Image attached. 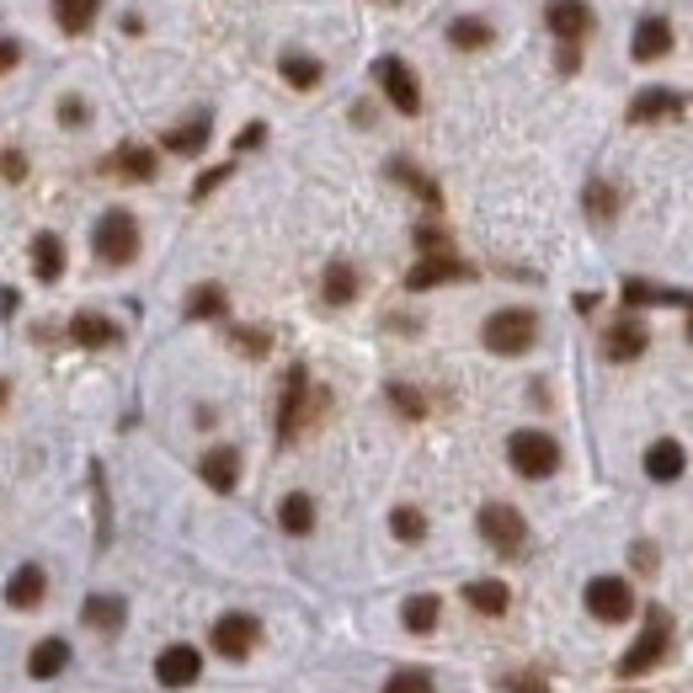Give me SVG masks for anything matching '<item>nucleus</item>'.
Here are the masks:
<instances>
[{
	"mask_svg": "<svg viewBox=\"0 0 693 693\" xmlns=\"http://www.w3.org/2000/svg\"><path fill=\"white\" fill-rule=\"evenodd\" d=\"M683 464H689V459H683V449H678L672 438H661V443L646 449V475L661 481V486H667V481H678V475H683Z\"/></svg>",
	"mask_w": 693,
	"mask_h": 693,
	"instance_id": "nucleus-19",
	"label": "nucleus"
},
{
	"mask_svg": "<svg viewBox=\"0 0 693 693\" xmlns=\"http://www.w3.org/2000/svg\"><path fill=\"white\" fill-rule=\"evenodd\" d=\"M208 128H213L208 113H198L193 123H182V128H171V134H165V150H176V155H198V150L208 145Z\"/></svg>",
	"mask_w": 693,
	"mask_h": 693,
	"instance_id": "nucleus-25",
	"label": "nucleus"
},
{
	"mask_svg": "<svg viewBox=\"0 0 693 693\" xmlns=\"http://www.w3.org/2000/svg\"><path fill=\"white\" fill-rule=\"evenodd\" d=\"M43 587H48V576H43L38 566H16L11 581H5V603H11V609H38Z\"/></svg>",
	"mask_w": 693,
	"mask_h": 693,
	"instance_id": "nucleus-17",
	"label": "nucleus"
},
{
	"mask_svg": "<svg viewBox=\"0 0 693 693\" xmlns=\"http://www.w3.org/2000/svg\"><path fill=\"white\" fill-rule=\"evenodd\" d=\"M683 91H667V85H651V91H640L635 102H630V123H661V118H678L683 113Z\"/></svg>",
	"mask_w": 693,
	"mask_h": 693,
	"instance_id": "nucleus-13",
	"label": "nucleus"
},
{
	"mask_svg": "<svg viewBox=\"0 0 693 693\" xmlns=\"http://www.w3.org/2000/svg\"><path fill=\"white\" fill-rule=\"evenodd\" d=\"M384 693H438V689H432V678H427V672L406 667V672H395V678L384 683Z\"/></svg>",
	"mask_w": 693,
	"mask_h": 693,
	"instance_id": "nucleus-34",
	"label": "nucleus"
},
{
	"mask_svg": "<svg viewBox=\"0 0 693 693\" xmlns=\"http://www.w3.org/2000/svg\"><path fill=\"white\" fill-rule=\"evenodd\" d=\"M481 336H486V347L496 358H518V353H529L533 336H539V315L533 310H496Z\"/></svg>",
	"mask_w": 693,
	"mask_h": 693,
	"instance_id": "nucleus-2",
	"label": "nucleus"
},
{
	"mask_svg": "<svg viewBox=\"0 0 693 693\" xmlns=\"http://www.w3.org/2000/svg\"><path fill=\"white\" fill-rule=\"evenodd\" d=\"M70 342H81V347H113L118 342V326L107 315H76L70 321Z\"/></svg>",
	"mask_w": 693,
	"mask_h": 693,
	"instance_id": "nucleus-22",
	"label": "nucleus"
},
{
	"mask_svg": "<svg viewBox=\"0 0 693 693\" xmlns=\"http://www.w3.org/2000/svg\"><path fill=\"white\" fill-rule=\"evenodd\" d=\"M85 624L96 630V635H118L123 630V598H85Z\"/></svg>",
	"mask_w": 693,
	"mask_h": 693,
	"instance_id": "nucleus-24",
	"label": "nucleus"
},
{
	"mask_svg": "<svg viewBox=\"0 0 693 693\" xmlns=\"http://www.w3.org/2000/svg\"><path fill=\"white\" fill-rule=\"evenodd\" d=\"M96 11H102V0H54V22L65 33H85L96 22Z\"/></svg>",
	"mask_w": 693,
	"mask_h": 693,
	"instance_id": "nucleus-26",
	"label": "nucleus"
},
{
	"mask_svg": "<svg viewBox=\"0 0 693 693\" xmlns=\"http://www.w3.org/2000/svg\"><path fill=\"white\" fill-rule=\"evenodd\" d=\"M198 672H204V656L193 646H165L161 661H155V678L165 689H187V683H198Z\"/></svg>",
	"mask_w": 693,
	"mask_h": 693,
	"instance_id": "nucleus-12",
	"label": "nucleus"
},
{
	"mask_svg": "<svg viewBox=\"0 0 693 693\" xmlns=\"http://www.w3.org/2000/svg\"><path fill=\"white\" fill-rule=\"evenodd\" d=\"M438 613H443V603H438L432 592H421V598H406L401 619H406L411 635H427V630H438Z\"/></svg>",
	"mask_w": 693,
	"mask_h": 693,
	"instance_id": "nucleus-29",
	"label": "nucleus"
},
{
	"mask_svg": "<svg viewBox=\"0 0 693 693\" xmlns=\"http://www.w3.org/2000/svg\"><path fill=\"white\" fill-rule=\"evenodd\" d=\"M304 390H310L304 368H288V379H284V406H278V443H288V438L299 432V411H304Z\"/></svg>",
	"mask_w": 693,
	"mask_h": 693,
	"instance_id": "nucleus-14",
	"label": "nucleus"
},
{
	"mask_svg": "<svg viewBox=\"0 0 693 693\" xmlns=\"http://www.w3.org/2000/svg\"><path fill=\"white\" fill-rule=\"evenodd\" d=\"M373 76H379V85H384V96L395 102V113H421V85H416V76L406 70V59H395V54H384L379 65H373Z\"/></svg>",
	"mask_w": 693,
	"mask_h": 693,
	"instance_id": "nucleus-7",
	"label": "nucleus"
},
{
	"mask_svg": "<svg viewBox=\"0 0 693 693\" xmlns=\"http://www.w3.org/2000/svg\"><path fill=\"white\" fill-rule=\"evenodd\" d=\"M278 70H284V81L293 85V91H310V85H321V59H310V54H288Z\"/></svg>",
	"mask_w": 693,
	"mask_h": 693,
	"instance_id": "nucleus-31",
	"label": "nucleus"
},
{
	"mask_svg": "<svg viewBox=\"0 0 693 693\" xmlns=\"http://www.w3.org/2000/svg\"><path fill=\"white\" fill-rule=\"evenodd\" d=\"M187 315H193V321H219V315H224V288L219 284L193 288V293H187Z\"/></svg>",
	"mask_w": 693,
	"mask_h": 693,
	"instance_id": "nucleus-30",
	"label": "nucleus"
},
{
	"mask_svg": "<svg viewBox=\"0 0 693 693\" xmlns=\"http://www.w3.org/2000/svg\"><path fill=\"white\" fill-rule=\"evenodd\" d=\"M33 267H38L43 284H59V278H65V241L43 230L38 241H33Z\"/></svg>",
	"mask_w": 693,
	"mask_h": 693,
	"instance_id": "nucleus-21",
	"label": "nucleus"
},
{
	"mask_svg": "<svg viewBox=\"0 0 693 693\" xmlns=\"http://www.w3.org/2000/svg\"><path fill=\"white\" fill-rule=\"evenodd\" d=\"M490 22H481V16H459V22H449V43L453 48H464V54H475V48H490Z\"/></svg>",
	"mask_w": 693,
	"mask_h": 693,
	"instance_id": "nucleus-27",
	"label": "nucleus"
},
{
	"mask_svg": "<svg viewBox=\"0 0 693 693\" xmlns=\"http://www.w3.org/2000/svg\"><path fill=\"white\" fill-rule=\"evenodd\" d=\"M587 613H592V619H603V624H624V619L635 613V592H630V581H619V576H598V581H587Z\"/></svg>",
	"mask_w": 693,
	"mask_h": 693,
	"instance_id": "nucleus-6",
	"label": "nucleus"
},
{
	"mask_svg": "<svg viewBox=\"0 0 693 693\" xmlns=\"http://www.w3.org/2000/svg\"><path fill=\"white\" fill-rule=\"evenodd\" d=\"M603 353H609L613 363H635V358L646 353V326H640V321H619V326H609Z\"/></svg>",
	"mask_w": 693,
	"mask_h": 693,
	"instance_id": "nucleus-15",
	"label": "nucleus"
},
{
	"mask_svg": "<svg viewBox=\"0 0 693 693\" xmlns=\"http://www.w3.org/2000/svg\"><path fill=\"white\" fill-rule=\"evenodd\" d=\"M198 475H204L219 496H224V490H235V481H241V453H235V449H208L204 464H198Z\"/></svg>",
	"mask_w": 693,
	"mask_h": 693,
	"instance_id": "nucleus-16",
	"label": "nucleus"
},
{
	"mask_svg": "<svg viewBox=\"0 0 693 693\" xmlns=\"http://www.w3.org/2000/svg\"><path fill=\"white\" fill-rule=\"evenodd\" d=\"M390 529H395V539H406V544H416V539L427 533V518H421L416 507H395V512H390Z\"/></svg>",
	"mask_w": 693,
	"mask_h": 693,
	"instance_id": "nucleus-33",
	"label": "nucleus"
},
{
	"mask_svg": "<svg viewBox=\"0 0 693 693\" xmlns=\"http://www.w3.org/2000/svg\"><path fill=\"white\" fill-rule=\"evenodd\" d=\"M613 208H619L613 187L609 182H592V187H587V213H592V219H613Z\"/></svg>",
	"mask_w": 693,
	"mask_h": 693,
	"instance_id": "nucleus-35",
	"label": "nucleus"
},
{
	"mask_svg": "<svg viewBox=\"0 0 693 693\" xmlns=\"http://www.w3.org/2000/svg\"><path fill=\"white\" fill-rule=\"evenodd\" d=\"M0 171H5V176H22V171H27V161H22V155H5V161H0Z\"/></svg>",
	"mask_w": 693,
	"mask_h": 693,
	"instance_id": "nucleus-43",
	"label": "nucleus"
},
{
	"mask_svg": "<svg viewBox=\"0 0 693 693\" xmlns=\"http://www.w3.org/2000/svg\"><path fill=\"white\" fill-rule=\"evenodd\" d=\"M278 523H284L288 533H299V539H304V533L315 529V501H310L304 490L284 496V501H278Z\"/></svg>",
	"mask_w": 693,
	"mask_h": 693,
	"instance_id": "nucleus-23",
	"label": "nucleus"
},
{
	"mask_svg": "<svg viewBox=\"0 0 693 693\" xmlns=\"http://www.w3.org/2000/svg\"><path fill=\"white\" fill-rule=\"evenodd\" d=\"M0 401H5V384H0Z\"/></svg>",
	"mask_w": 693,
	"mask_h": 693,
	"instance_id": "nucleus-44",
	"label": "nucleus"
},
{
	"mask_svg": "<svg viewBox=\"0 0 693 693\" xmlns=\"http://www.w3.org/2000/svg\"><path fill=\"white\" fill-rule=\"evenodd\" d=\"M251 646H256V619H251V613H224V619L213 624V651L224 656V661L251 656Z\"/></svg>",
	"mask_w": 693,
	"mask_h": 693,
	"instance_id": "nucleus-9",
	"label": "nucleus"
},
{
	"mask_svg": "<svg viewBox=\"0 0 693 693\" xmlns=\"http://www.w3.org/2000/svg\"><path fill=\"white\" fill-rule=\"evenodd\" d=\"M262 139H267V128H262V123H251V128H241V139H235V150H256Z\"/></svg>",
	"mask_w": 693,
	"mask_h": 693,
	"instance_id": "nucleus-41",
	"label": "nucleus"
},
{
	"mask_svg": "<svg viewBox=\"0 0 693 693\" xmlns=\"http://www.w3.org/2000/svg\"><path fill=\"white\" fill-rule=\"evenodd\" d=\"M353 293H358V273L347 262H336L326 273V304H353Z\"/></svg>",
	"mask_w": 693,
	"mask_h": 693,
	"instance_id": "nucleus-32",
	"label": "nucleus"
},
{
	"mask_svg": "<svg viewBox=\"0 0 693 693\" xmlns=\"http://www.w3.org/2000/svg\"><path fill=\"white\" fill-rule=\"evenodd\" d=\"M459 278H470V267L459 262V256H449V251H438V256H421L416 267L406 273V288H438V284H459Z\"/></svg>",
	"mask_w": 693,
	"mask_h": 693,
	"instance_id": "nucleus-11",
	"label": "nucleus"
},
{
	"mask_svg": "<svg viewBox=\"0 0 693 693\" xmlns=\"http://www.w3.org/2000/svg\"><path fill=\"white\" fill-rule=\"evenodd\" d=\"M667 646H672V619H667V609H646V630H640V640L624 651L619 672H624V678H640V672H651L656 661L667 656Z\"/></svg>",
	"mask_w": 693,
	"mask_h": 693,
	"instance_id": "nucleus-4",
	"label": "nucleus"
},
{
	"mask_svg": "<svg viewBox=\"0 0 693 693\" xmlns=\"http://www.w3.org/2000/svg\"><path fill=\"white\" fill-rule=\"evenodd\" d=\"M390 401L406 411V416H421V411H427V401H421L416 390H406V384H390Z\"/></svg>",
	"mask_w": 693,
	"mask_h": 693,
	"instance_id": "nucleus-36",
	"label": "nucleus"
},
{
	"mask_svg": "<svg viewBox=\"0 0 693 693\" xmlns=\"http://www.w3.org/2000/svg\"><path fill=\"white\" fill-rule=\"evenodd\" d=\"M507 693H550V689H544L539 678H529V672H512V678H507Z\"/></svg>",
	"mask_w": 693,
	"mask_h": 693,
	"instance_id": "nucleus-39",
	"label": "nucleus"
},
{
	"mask_svg": "<svg viewBox=\"0 0 693 693\" xmlns=\"http://www.w3.org/2000/svg\"><path fill=\"white\" fill-rule=\"evenodd\" d=\"M59 118H65V123H85V102H81V96H65V102H59Z\"/></svg>",
	"mask_w": 693,
	"mask_h": 693,
	"instance_id": "nucleus-40",
	"label": "nucleus"
},
{
	"mask_svg": "<svg viewBox=\"0 0 693 693\" xmlns=\"http://www.w3.org/2000/svg\"><path fill=\"white\" fill-rule=\"evenodd\" d=\"M16 59H22V48H16L11 38H0V76H5V70L16 65Z\"/></svg>",
	"mask_w": 693,
	"mask_h": 693,
	"instance_id": "nucleus-42",
	"label": "nucleus"
},
{
	"mask_svg": "<svg viewBox=\"0 0 693 693\" xmlns=\"http://www.w3.org/2000/svg\"><path fill=\"white\" fill-rule=\"evenodd\" d=\"M235 347H245L251 358H262V353H267V336H262V331H235Z\"/></svg>",
	"mask_w": 693,
	"mask_h": 693,
	"instance_id": "nucleus-38",
	"label": "nucleus"
},
{
	"mask_svg": "<svg viewBox=\"0 0 693 693\" xmlns=\"http://www.w3.org/2000/svg\"><path fill=\"white\" fill-rule=\"evenodd\" d=\"M91 245H96V256H102L107 267L134 262V256H139V224H134V213H128V208L102 213V219H96V235H91Z\"/></svg>",
	"mask_w": 693,
	"mask_h": 693,
	"instance_id": "nucleus-3",
	"label": "nucleus"
},
{
	"mask_svg": "<svg viewBox=\"0 0 693 693\" xmlns=\"http://www.w3.org/2000/svg\"><path fill=\"white\" fill-rule=\"evenodd\" d=\"M464 603H470L475 613H490V619H496V613H507L512 598H507L501 581H470V587H464Z\"/></svg>",
	"mask_w": 693,
	"mask_h": 693,
	"instance_id": "nucleus-28",
	"label": "nucleus"
},
{
	"mask_svg": "<svg viewBox=\"0 0 693 693\" xmlns=\"http://www.w3.org/2000/svg\"><path fill=\"white\" fill-rule=\"evenodd\" d=\"M544 22H550V33H555V38L576 48V43L592 33V5H587V0H550Z\"/></svg>",
	"mask_w": 693,
	"mask_h": 693,
	"instance_id": "nucleus-8",
	"label": "nucleus"
},
{
	"mask_svg": "<svg viewBox=\"0 0 693 693\" xmlns=\"http://www.w3.org/2000/svg\"><path fill=\"white\" fill-rule=\"evenodd\" d=\"M630 54H635V65L667 59V54H672V22H667V16H640V22H635V38H630Z\"/></svg>",
	"mask_w": 693,
	"mask_h": 693,
	"instance_id": "nucleus-10",
	"label": "nucleus"
},
{
	"mask_svg": "<svg viewBox=\"0 0 693 693\" xmlns=\"http://www.w3.org/2000/svg\"><path fill=\"white\" fill-rule=\"evenodd\" d=\"M107 171H118L128 182H150L155 176V150H145V145H123L118 155L107 161Z\"/></svg>",
	"mask_w": 693,
	"mask_h": 693,
	"instance_id": "nucleus-20",
	"label": "nucleus"
},
{
	"mask_svg": "<svg viewBox=\"0 0 693 693\" xmlns=\"http://www.w3.org/2000/svg\"><path fill=\"white\" fill-rule=\"evenodd\" d=\"M481 533H486L490 550H501V555H518V550L529 544V523H523V512H518V507H507V501H486V507H481Z\"/></svg>",
	"mask_w": 693,
	"mask_h": 693,
	"instance_id": "nucleus-5",
	"label": "nucleus"
},
{
	"mask_svg": "<svg viewBox=\"0 0 693 693\" xmlns=\"http://www.w3.org/2000/svg\"><path fill=\"white\" fill-rule=\"evenodd\" d=\"M230 171H235V165H219V171H204V176H198V187H193V198H208V193H213V187H219V182H224Z\"/></svg>",
	"mask_w": 693,
	"mask_h": 693,
	"instance_id": "nucleus-37",
	"label": "nucleus"
},
{
	"mask_svg": "<svg viewBox=\"0 0 693 693\" xmlns=\"http://www.w3.org/2000/svg\"><path fill=\"white\" fill-rule=\"evenodd\" d=\"M70 667V646L59 640V635H48V640H38L33 646V656H27V672L38 678V683H48V678H59Z\"/></svg>",
	"mask_w": 693,
	"mask_h": 693,
	"instance_id": "nucleus-18",
	"label": "nucleus"
},
{
	"mask_svg": "<svg viewBox=\"0 0 693 693\" xmlns=\"http://www.w3.org/2000/svg\"><path fill=\"white\" fill-rule=\"evenodd\" d=\"M507 459H512V470H518L523 481H544V475H555V470H561V443H555L550 432L523 427V432H512V438H507Z\"/></svg>",
	"mask_w": 693,
	"mask_h": 693,
	"instance_id": "nucleus-1",
	"label": "nucleus"
}]
</instances>
